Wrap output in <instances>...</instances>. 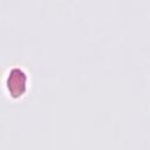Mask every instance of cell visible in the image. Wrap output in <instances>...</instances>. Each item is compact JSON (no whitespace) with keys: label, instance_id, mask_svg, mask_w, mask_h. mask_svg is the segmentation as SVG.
Masks as SVG:
<instances>
[{"label":"cell","instance_id":"6da1fadb","mask_svg":"<svg viewBox=\"0 0 150 150\" xmlns=\"http://www.w3.org/2000/svg\"><path fill=\"white\" fill-rule=\"evenodd\" d=\"M6 87L13 97L21 96L26 91V88H27L26 74L19 68L11 69V71L8 73L7 80H6Z\"/></svg>","mask_w":150,"mask_h":150}]
</instances>
